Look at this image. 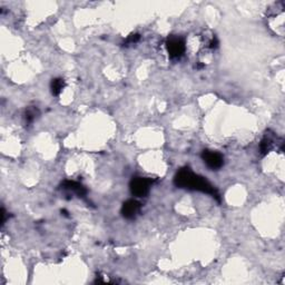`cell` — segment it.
Wrapping results in <instances>:
<instances>
[{"mask_svg": "<svg viewBox=\"0 0 285 285\" xmlns=\"http://www.w3.org/2000/svg\"><path fill=\"white\" fill-rule=\"evenodd\" d=\"M277 137H275V135L271 132H268L265 135L264 137L262 138L261 144H260V152L262 155H266V154H269L272 149L275 147V143H277Z\"/></svg>", "mask_w": 285, "mask_h": 285, "instance_id": "7", "label": "cell"}, {"mask_svg": "<svg viewBox=\"0 0 285 285\" xmlns=\"http://www.w3.org/2000/svg\"><path fill=\"white\" fill-rule=\"evenodd\" d=\"M6 214H7V213H6V211H4V208H2V209H1V216H2V219H1V225H3V224L6 223V216H7Z\"/></svg>", "mask_w": 285, "mask_h": 285, "instance_id": "11", "label": "cell"}, {"mask_svg": "<svg viewBox=\"0 0 285 285\" xmlns=\"http://www.w3.org/2000/svg\"><path fill=\"white\" fill-rule=\"evenodd\" d=\"M166 49L172 59H179L184 55L186 50L185 41L179 36H171L166 40Z\"/></svg>", "mask_w": 285, "mask_h": 285, "instance_id": "2", "label": "cell"}, {"mask_svg": "<svg viewBox=\"0 0 285 285\" xmlns=\"http://www.w3.org/2000/svg\"><path fill=\"white\" fill-rule=\"evenodd\" d=\"M174 184L179 189L197 190L211 195L218 202L221 199L217 190L205 177L195 174L189 167H184L177 172V174L174 177Z\"/></svg>", "mask_w": 285, "mask_h": 285, "instance_id": "1", "label": "cell"}, {"mask_svg": "<svg viewBox=\"0 0 285 285\" xmlns=\"http://www.w3.org/2000/svg\"><path fill=\"white\" fill-rule=\"evenodd\" d=\"M142 205L136 199H128L121 206V214L127 219H134L141 212Z\"/></svg>", "mask_w": 285, "mask_h": 285, "instance_id": "6", "label": "cell"}, {"mask_svg": "<svg viewBox=\"0 0 285 285\" xmlns=\"http://www.w3.org/2000/svg\"><path fill=\"white\" fill-rule=\"evenodd\" d=\"M152 180L147 179V177H141L136 176L133 177V180L129 183V189L132 194L137 196V197H145L151 190Z\"/></svg>", "mask_w": 285, "mask_h": 285, "instance_id": "3", "label": "cell"}, {"mask_svg": "<svg viewBox=\"0 0 285 285\" xmlns=\"http://www.w3.org/2000/svg\"><path fill=\"white\" fill-rule=\"evenodd\" d=\"M38 115H39V110L37 107H29V108H27L26 113H25L26 124H31L32 121L37 118V116Z\"/></svg>", "mask_w": 285, "mask_h": 285, "instance_id": "9", "label": "cell"}, {"mask_svg": "<svg viewBox=\"0 0 285 285\" xmlns=\"http://www.w3.org/2000/svg\"><path fill=\"white\" fill-rule=\"evenodd\" d=\"M139 39H141V36H139L138 34H133V35H130V36H128V38L125 40L124 46H129V45H134V44H136Z\"/></svg>", "mask_w": 285, "mask_h": 285, "instance_id": "10", "label": "cell"}, {"mask_svg": "<svg viewBox=\"0 0 285 285\" xmlns=\"http://www.w3.org/2000/svg\"><path fill=\"white\" fill-rule=\"evenodd\" d=\"M65 86H66V83H65L63 78H54L50 84L51 94L54 96H58L63 92Z\"/></svg>", "mask_w": 285, "mask_h": 285, "instance_id": "8", "label": "cell"}, {"mask_svg": "<svg viewBox=\"0 0 285 285\" xmlns=\"http://www.w3.org/2000/svg\"><path fill=\"white\" fill-rule=\"evenodd\" d=\"M62 190L66 193L68 196L75 195L77 197L84 198L87 194V190L85 186H83L81 183L75 181H65L62 184Z\"/></svg>", "mask_w": 285, "mask_h": 285, "instance_id": "5", "label": "cell"}, {"mask_svg": "<svg viewBox=\"0 0 285 285\" xmlns=\"http://www.w3.org/2000/svg\"><path fill=\"white\" fill-rule=\"evenodd\" d=\"M202 160L204 161L205 164L208 168H211L212 171H217L219 168H222L224 165V157L222 154L213 151H203L202 153Z\"/></svg>", "mask_w": 285, "mask_h": 285, "instance_id": "4", "label": "cell"}]
</instances>
